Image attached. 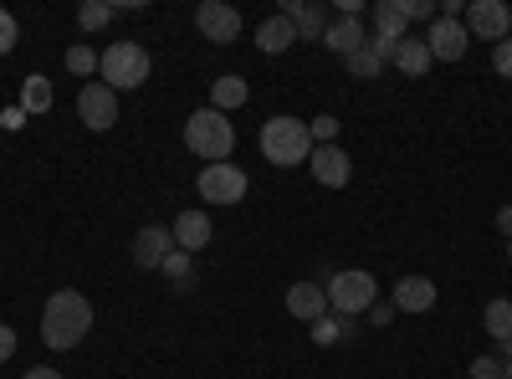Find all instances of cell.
<instances>
[{
	"label": "cell",
	"instance_id": "cell-1",
	"mask_svg": "<svg viewBox=\"0 0 512 379\" xmlns=\"http://www.w3.org/2000/svg\"><path fill=\"white\" fill-rule=\"evenodd\" d=\"M93 333V303H88V292H77V287H62L47 298V308H41V344L67 354L77 349L82 339Z\"/></svg>",
	"mask_w": 512,
	"mask_h": 379
},
{
	"label": "cell",
	"instance_id": "cell-2",
	"mask_svg": "<svg viewBox=\"0 0 512 379\" xmlns=\"http://www.w3.org/2000/svg\"><path fill=\"white\" fill-rule=\"evenodd\" d=\"M262 159L277 164V170H297V164H308L313 154V134H308V123L303 118H292V113H277L262 123Z\"/></svg>",
	"mask_w": 512,
	"mask_h": 379
},
{
	"label": "cell",
	"instance_id": "cell-3",
	"mask_svg": "<svg viewBox=\"0 0 512 379\" xmlns=\"http://www.w3.org/2000/svg\"><path fill=\"white\" fill-rule=\"evenodd\" d=\"M185 149L205 164H226L231 149H236V129H231V113H216V108H195L185 118Z\"/></svg>",
	"mask_w": 512,
	"mask_h": 379
},
{
	"label": "cell",
	"instance_id": "cell-4",
	"mask_svg": "<svg viewBox=\"0 0 512 379\" xmlns=\"http://www.w3.org/2000/svg\"><path fill=\"white\" fill-rule=\"evenodd\" d=\"M98 72H103V82L113 93H134V88L149 82L154 62H149V52L139 47V41H113V47L103 52V62H98Z\"/></svg>",
	"mask_w": 512,
	"mask_h": 379
},
{
	"label": "cell",
	"instance_id": "cell-5",
	"mask_svg": "<svg viewBox=\"0 0 512 379\" xmlns=\"http://www.w3.org/2000/svg\"><path fill=\"white\" fill-rule=\"evenodd\" d=\"M328 313L338 318H354V313H369L379 303V282L364 272V267H349V272H333L328 277Z\"/></svg>",
	"mask_w": 512,
	"mask_h": 379
},
{
	"label": "cell",
	"instance_id": "cell-6",
	"mask_svg": "<svg viewBox=\"0 0 512 379\" xmlns=\"http://www.w3.org/2000/svg\"><path fill=\"white\" fill-rule=\"evenodd\" d=\"M205 205H241L246 200V170L241 164H205L195 180Z\"/></svg>",
	"mask_w": 512,
	"mask_h": 379
},
{
	"label": "cell",
	"instance_id": "cell-7",
	"mask_svg": "<svg viewBox=\"0 0 512 379\" xmlns=\"http://www.w3.org/2000/svg\"><path fill=\"white\" fill-rule=\"evenodd\" d=\"M77 118L88 123L93 134H108L113 123H118V93L108 88V82H82V93H77Z\"/></svg>",
	"mask_w": 512,
	"mask_h": 379
},
{
	"label": "cell",
	"instance_id": "cell-8",
	"mask_svg": "<svg viewBox=\"0 0 512 379\" xmlns=\"http://www.w3.org/2000/svg\"><path fill=\"white\" fill-rule=\"evenodd\" d=\"M195 26L205 41H216V47H231V41L241 36V11L226 6V0H200L195 6Z\"/></svg>",
	"mask_w": 512,
	"mask_h": 379
},
{
	"label": "cell",
	"instance_id": "cell-9",
	"mask_svg": "<svg viewBox=\"0 0 512 379\" xmlns=\"http://www.w3.org/2000/svg\"><path fill=\"white\" fill-rule=\"evenodd\" d=\"M466 36H482V41H507L512 36V11L502 0H472L466 6Z\"/></svg>",
	"mask_w": 512,
	"mask_h": 379
},
{
	"label": "cell",
	"instance_id": "cell-10",
	"mask_svg": "<svg viewBox=\"0 0 512 379\" xmlns=\"http://www.w3.org/2000/svg\"><path fill=\"white\" fill-rule=\"evenodd\" d=\"M277 16H287L297 26V41H323V31L333 26V11L323 6V0H287Z\"/></svg>",
	"mask_w": 512,
	"mask_h": 379
},
{
	"label": "cell",
	"instance_id": "cell-11",
	"mask_svg": "<svg viewBox=\"0 0 512 379\" xmlns=\"http://www.w3.org/2000/svg\"><path fill=\"white\" fill-rule=\"evenodd\" d=\"M425 47H431V57H436V62H461V57H466V47H472V36H466V26H461V21L436 16V21H431V31H425Z\"/></svg>",
	"mask_w": 512,
	"mask_h": 379
},
{
	"label": "cell",
	"instance_id": "cell-12",
	"mask_svg": "<svg viewBox=\"0 0 512 379\" xmlns=\"http://www.w3.org/2000/svg\"><path fill=\"white\" fill-rule=\"evenodd\" d=\"M308 164H313V180L328 185V190H344L349 175H354V159L338 149V144H318V149L308 154Z\"/></svg>",
	"mask_w": 512,
	"mask_h": 379
},
{
	"label": "cell",
	"instance_id": "cell-13",
	"mask_svg": "<svg viewBox=\"0 0 512 379\" xmlns=\"http://www.w3.org/2000/svg\"><path fill=\"white\" fill-rule=\"evenodd\" d=\"M364 41H369V31H364V16H333V26L323 31V47L328 52H338V57H354L359 47H364Z\"/></svg>",
	"mask_w": 512,
	"mask_h": 379
},
{
	"label": "cell",
	"instance_id": "cell-14",
	"mask_svg": "<svg viewBox=\"0 0 512 379\" xmlns=\"http://www.w3.org/2000/svg\"><path fill=\"white\" fill-rule=\"evenodd\" d=\"M390 303H395V313H431L436 308V282L431 277H400Z\"/></svg>",
	"mask_w": 512,
	"mask_h": 379
},
{
	"label": "cell",
	"instance_id": "cell-15",
	"mask_svg": "<svg viewBox=\"0 0 512 379\" xmlns=\"http://www.w3.org/2000/svg\"><path fill=\"white\" fill-rule=\"evenodd\" d=\"M169 251H175V236H169V226H144V231L134 236V267L154 272Z\"/></svg>",
	"mask_w": 512,
	"mask_h": 379
},
{
	"label": "cell",
	"instance_id": "cell-16",
	"mask_svg": "<svg viewBox=\"0 0 512 379\" xmlns=\"http://www.w3.org/2000/svg\"><path fill=\"white\" fill-rule=\"evenodd\" d=\"M169 236H175L180 251H190V257H195L200 246H210V216H205V210H180L175 226H169Z\"/></svg>",
	"mask_w": 512,
	"mask_h": 379
},
{
	"label": "cell",
	"instance_id": "cell-17",
	"mask_svg": "<svg viewBox=\"0 0 512 379\" xmlns=\"http://www.w3.org/2000/svg\"><path fill=\"white\" fill-rule=\"evenodd\" d=\"M287 313H292V318H303V323H318V318L328 313V292H323L318 282H297V287H287Z\"/></svg>",
	"mask_w": 512,
	"mask_h": 379
},
{
	"label": "cell",
	"instance_id": "cell-18",
	"mask_svg": "<svg viewBox=\"0 0 512 379\" xmlns=\"http://www.w3.org/2000/svg\"><path fill=\"white\" fill-rule=\"evenodd\" d=\"M390 67H400L405 77H425L436 67V57H431V47H425V36H405L400 47H395V62Z\"/></svg>",
	"mask_w": 512,
	"mask_h": 379
},
{
	"label": "cell",
	"instance_id": "cell-19",
	"mask_svg": "<svg viewBox=\"0 0 512 379\" xmlns=\"http://www.w3.org/2000/svg\"><path fill=\"white\" fill-rule=\"evenodd\" d=\"M292 41H297V26H292L287 16H272V21L256 26V47H262L267 57H282V52L292 47Z\"/></svg>",
	"mask_w": 512,
	"mask_h": 379
},
{
	"label": "cell",
	"instance_id": "cell-20",
	"mask_svg": "<svg viewBox=\"0 0 512 379\" xmlns=\"http://www.w3.org/2000/svg\"><path fill=\"white\" fill-rule=\"evenodd\" d=\"M374 36H390V41L410 36V16L400 11V0H374Z\"/></svg>",
	"mask_w": 512,
	"mask_h": 379
},
{
	"label": "cell",
	"instance_id": "cell-21",
	"mask_svg": "<svg viewBox=\"0 0 512 379\" xmlns=\"http://www.w3.org/2000/svg\"><path fill=\"white\" fill-rule=\"evenodd\" d=\"M241 103H246V77L226 72V77L210 82V108H216V113H231V108H241Z\"/></svg>",
	"mask_w": 512,
	"mask_h": 379
},
{
	"label": "cell",
	"instance_id": "cell-22",
	"mask_svg": "<svg viewBox=\"0 0 512 379\" xmlns=\"http://www.w3.org/2000/svg\"><path fill=\"white\" fill-rule=\"evenodd\" d=\"M159 272H164V282L175 287V292H190L195 287V257H190V251H180V246L159 262Z\"/></svg>",
	"mask_w": 512,
	"mask_h": 379
},
{
	"label": "cell",
	"instance_id": "cell-23",
	"mask_svg": "<svg viewBox=\"0 0 512 379\" xmlns=\"http://www.w3.org/2000/svg\"><path fill=\"white\" fill-rule=\"evenodd\" d=\"M21 108L26 113H52V82L41 77V72L21 82Z\"/></svg>",
	"mask_w": 512,
	"mask_h": 379
},
{
	"label": "cell",
	"instance_id": "cell-24",
	"mask_svg": "<svg viewBox=\"0 0 512 379\" xmlns=\"http://www.w3.org/2000/svg\"><path fill=\"white\" fill-rule=\"evenodd\" d=\"M482 323H487V333L502 344L507 333H512V298H492L487 303V313H482Z\"/></svg>",
	"mask_w": 512,
	"mask_h": 379
},
{
	"label": "cell",
	"instance_id": "cell-25",
	"mask_svg": "<svg viewBox=\"0 0 512 379\" xmlns=\"http://www.w3.org/2000/svg\"><path fill=\"white\" fill-rule=\"evenodd\" d=\"M108 21H113L108 0H82V6H77V26H82V31H103Z\"/></svg>",
	"mask_w": 512,
	"mask_h": 379
},
{
	"label": "cell",
	"instance_id": "cell-26",
	"mask_svg": "<svg viewBox=\"0 0 512 379\" xmlns=\"http://www.w3.org/2000/svg\"><path fill=\"white\" fill-rule=\"evenodd\" d=\"M354 333V318H338V313H323L318 323H313V339L318 344H333V339H349Z\"/></svg>",
	"mask_w": 512,
	"mask_h": 379
},
{
	"label": "cell",
	"instance_id": "cell-27",
	"mask_svg": "<svg viewBox=\"0 0 512 379\" xmlns=\"http://www.w3.org/2000/svg\"><path fill=\"white\" fill-rule=\"evenodd\" d=\"M98 62H103V57L88 47V41H77V47H67V72H72V77H93V72H98Z\"/></svg>",
	"mask_w": 512,
	"mask_h": 379
},
{
	"label": "cell",
	"instance_id": "cell-28",
	"mask_svg": "<svg viewBox=\"0 0 512 379\" xmlns=\"http://www.w3.org/2000/svg\"><path fill=\"white\" fill-rule=\"evenodd\" d=\"M344 67H349L354 77H364V82H369V77H379V72H384V57H379V52L369 47V41H364V47H359V52H354Z\"/></svg>",
	"mask_w": 512,
	"mask_h": 379
},
{
	"label": "cell",
	"instance_id": "cell-29",
	"mask_svg": "<svg viewBox=\"0 0 512 379\" xmlns=\"http://www.w3.org/2000/svg\"><path fill=\"white\" fill-rule=\"evenodd\" d=\"M308 134H313V149H318V144H338V118H333V113H318V118L308 123Z\"/></svg>",
	"mask_w": 512,
	"mask_h": 379
},
{
	"label": "cell",
	"instance_id": "cell-30",
	"mask_svg": "<svg viewBox=\"0 0 512 379\" xmlns=\"http://www.w3.org/2000/svg\"><path fill=\"white\" fill-rule=\"evenodd\" d=\"M16 36H21V26H16V16L0 6V57H6L11 47H16Z\"/></svg>",
	"mask_w": 512,
	"mask_h": 379
},
{
	"label": "cell",
	"instance_id": "cell-31",
	"mask_svg": "<svg viewBox=\"0 0 512 379\" xmlns=\"http://www.w3.org/2000/svg\"><path fill=\"white\" fill-rule=\"evenodd\" d=\"M400 11H405L410 21H436V16H441L436 0H400Z\"/></svg>",
	"mask_w": 512,
	"mask_h": 379
},
{
	"label": "cell",
	"instance_id": "cell-32",
	"mask_svg": "<svg viewBox=\"0 0 512 379\" xmlns=\"http://www.w3.org/2000/svg\"><path fill=\"white\" fill-rule=\"evenodd\" d=\"M472 379H502V359L497 354H482V359H472V369H466Z\"/></svg>",
	"mask_w": 512,
	"mask_h": 379
},
{
	"label": "cell",
	"instance_id": "cell-33",
	"mask_svg": "<svg viewBox=\"0 0 512 379\" xmlns=\"http://www.w3.org/2000/svg\"><path fill=\"white\" fill-rule=\"evenodd\" d=\"M492 67H497L502 77H512V36H507V41H497V47H492Z\"/></svg>",
	"mask_w": 512,
	"mask_h": 379
},
{
	"label": "cell",
	"instance_id": "cell-34",
	"mask_svg": "<svg viewBox=\"0 0 512 379\" xmlns=\"http://www.w3.org/2000/svg\"><path fill=\"white\" fill-rule=\"evenodd\" d=\"M16 344H21V339H16V328H11V323H0V364H11Z\"/></svg>",
	"mask_w": 512,
	"mask_h": 379
},
{
	"label": "cell",
	"instance_id": "cell-35",
	"mask_svg": "<svg viewBox=\"0 0 512 379\" xmlns=\"http://www.w3.org/2000/svg\"><path fill=\"white\" fill-rule=\"evenodd\" d=\"M395 323V303H374L369 308V328H390Z\"/></svg>",
	"mask_w": 512,
	"mask_h": 379
},
{
	"label": "cell",
	"instance_id": "cell-36",
	"mask_svg": "<svg viewBox=\"0 0 512 379\" xmlns=\"http://www.w3.org/2000/svg\"><path fill=\"white\" fill-rule=\"evenodd\" d=\"M0 129H6V134L26 129V108H21V103H16V108H6V113H0Z\"/></svg>",
	"mask_w": 512,
	"mask_h": 379
},
{
	"label": "cell",
	"instance_id": "cell-37",
	"mask_svg": "<svg viewBox=\"0 0 512 379\" xmlns=\"http://www.w3.org/2000/svg\"><path fill=\"white\" fill-rule=\"evenodd\" d=\"M369 47H374V52L384 57V67H390V62H395V47H400V41H390V36H369Z\"/></svg>",
	"mask_w": 512,
	"mask_h": 379
},
{
	"label": "cell",
	"instance_id": "cell-38",
	"mask_svg": "<svg viewBox=\"0 0 512 379\" xmlns=\"http://www.w3.org/2000/svg\"><path fill=\"white\" fill-rule=\"evenodd\" d=\"M26 379H67V374L52 369V364H36V369H26Z\"/></svg>",
	"mask_w": 512,
	"mask_h": 379
},
{
	"label": "cell",
	"instance_id": "cell-39",
	"mask_svg": "<svg viewBox=\"0 0 512 379\" xmlns=\"http://www.w3.org/2000/svg\"><path fill=\"white\" fill-rule=\"evenodd\" d=\"M497 231L512 241V205H502V210H497Z\"/></svg>",
	"mask_w": 512,
	"mask_h": 379
},
{
	"label": "cell",
	"instance_id": "cell-40",
	"mask_svg": "<svg viewBox=\"0 0 512 379\" xmlns=\"http://www.w3.org/2000/svg\"><path fill=\"white\" fill-rule=\"evenodd\" d=\"M338 16H364V0H338Z\"/></svg>",
	"mask_w": 512,
	"mask_h": 379
},
{
	"label": "cell",
	"instance_id": "cell-41",
	"mask_svg": "<svg viewBox=\"0 0 512 379\" xmlns=\"http://www.w3.org/2000/svg\"><path fill=\"white\" fill-rule=\"evenodd\" d=\"M512 359V333H507V339H502V364Z\"/></svg>",
	"mask_w": 512,
	"mask_h": 379
},
{
	"label": "cell",
	"instance_id": "cell-42",
	"mask_svg": "<svg viewBox=\"0 0 512 379\" xmlns=\"http://www.w3.org/2000/svg\"><path fill=\"white\" fill-rule=\"evenodd\" d=\"M502 379H512V359H507V364H502Z\"/></svg>",
	"mask_w": 512,
	"mask_h": 379
},
{
	"label": "cell",
	"instance_id": "cell-43",
	"mask_svg": "<svg viewBox=\"0 0 512 379\" xmlns=\"http://www.w3.org/2000/svg\"><path fill=\"white\" fill-rule=\"evenodd\" d=\"M507 257H512V241H507Z\"/></svg>",
	"mask_w": 512,
	"mask_h": 379
}]
</instances>
